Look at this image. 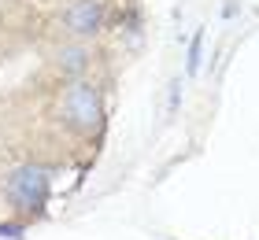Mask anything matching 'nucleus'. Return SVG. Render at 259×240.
I'll return each instance as SVG.
<instances>
[{"instance_id": "obj_1", "label": "nucleus", "mask_w": 259, "mask_h": 240, "mask_svg": "<svg viewBox=\"0 0 259 240\" xmlns=\"http://www.w3.org/2000/svg\"><path fill=\"white\" fill-rule=\"evenodd\" d=\"M4 196L22 211H41L49 200V174L41 166H15L4 181Z\"/></svg>"}, {"instance_id": "obj_2", "label": "nucleus", "mask_w": 259, "mask_h": 240, "mask_svg": "<svg viewBox=\"0 0 259 240\" xmlns=\"http://www.w3.org/2000/svg\"><path fill=\"white\" fill-rule=\"evenodd\" d=\"M63 115L70 126L78 129H93L100 122L104 107H100V92L89 85V81H74V85H67L63 92Z\"/></svg>"}, {"instance_id": "obj_3", "label": "nucleus", "mask_w": 259, "mask_h": 240, "mask_svg": "<svg viewBox=\"0 0 259 240\" xmlns=\"http://www.w3.org/2000/svg\"><path fill=\"white\" fill-rule=\"evenodd\" d=\"M104 22H108V4L104 0H70L63 8V26L70 37H93V33L104 30Z\"/></svg>"}, {"instance_id": "obj_4", "label": "nucleus", "mask_w": 259, "mask_h": 240, "mask_svg": "<svg viewBox=\"0 0 259 240\" xmlns=\"http://www.w3.org/2000/svg\"><path fill=\"white\" fill-rule=\"evenodd\" d=\"M56 67L63 70V74H81V70L89 67V48L85 44H63L60 52H56Z\"/></svg>"}, {"instance_id": "obj_5", "label": "nucleus", "mask_w": 259, "mask_h": 240, "mask_svg": "<svg viewBox=\"0 0 259 240\" xmlns=\"http://www.w3.org/2000/svg\"><path fill=\"white\" fill-rule=\"evenodd\" d=\"M196 63H200V37H196L193 48H189V70H196Z\"/></svg>"}]
</instances>
